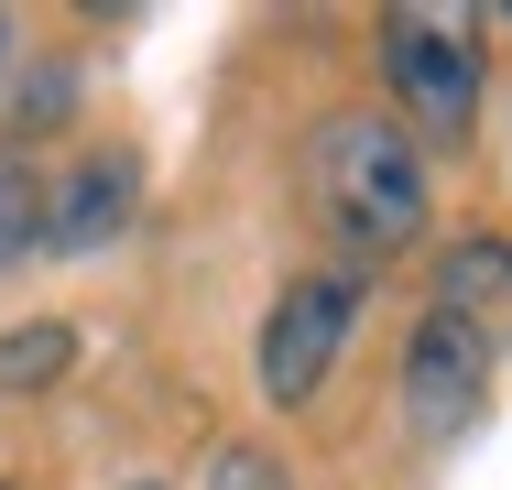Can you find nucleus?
<instances>
[{
    "label": "nucleus",
    "instance_id": "f257e3e1",
    "mask_svg": "<svg viewBox=\"0 0 512 490\" xmlns=\"http://www.w3.org/2000/svg\"><path fill=\"white\" fill-rule=\"evenodd\" d=\"M306 207L316 229L338 240V251H404L425 240V153L404 142V120H382V109H338V120H316L306 131Z\"/></svg>",
    "mask_w": 512,
    "mask_h": 490
},
{
    "label": "nucleus",
    "instance_id": "f03ea898",
    "mask_svg": "<svg viewBox=\"0 0 512 490\" xmlns=\"http://www.w3.org/2000/svg\"><path fill=\"white\" fill-rule=\"evenodd\" d=\"M360 316H371V273H360V262H306L295 284L273 294V316H262V403L306 414L316 382L349 360Z\"/></svg>",
    "mask_w": 512,
    "mask_h": 490
},
{
    "label": "nucleus",
    "instance_id": "7ed1b4c3",
    "mask_svg": "<svg viewBox=\"0 0 512 490\" xmlns=\"http://www.w3.org/2000/svg\"><path fill=\"white\" fill-rule=\"evenodd\" d=\"M382 77L414 153H458L480 131V44L447 11H382Z\"/></svg>",
    "mask_w": 512,
    "mask_h": 490
},
{
    "label": "nucleus",
    "instance_id": "20e7f679",
    "mask_svg": "<svg viewBox=\"0 0 512 490\" xmlns=\"http://www.w3.org/2000/svg\"><path fill=\"white\" fill-rule=\"evenodd\" d=\"M480 403H491V327L425 305L414 338H404V436L414 447H447V436H469Z\"/></svg>",
    "mask_w": 512,
    "mask_h": 490
},
{
    "label": "nucleus",
    "instance_id": "39448f33",
    "mask_svg": "<svg viewBox=\"0 0 512 490\" xmlns=\"http://www.w3.org/2000/svg\"><path fill=\"white\" fill-rule=\"evenodd\" d=\"M131 207H142V164L131 153H88L77 175L44 186V251H99V240L131 229Z\"/></svg>",
    "mask_w": 512,
    "mask_h": 490
},
{
    "label": "nucleus",
    "instance_id": "423d86ee",
    "mask_svg": "<svg viewBox=\"0 0 512 490\" xmlns=\"http://www.w3.org/2000/svg\"><path fill=\"white\" fill-rule=\"evenodd\" d=\"M77 371V327L66 316H33V327H0V392H44Z\"/></svg>",
    "mask_w": 512,
    "mask_h": 490
},
{
    "label": "nucleus",
    "instance_id": "0eeeda50",
    "mask_svg": "<svg viewBox=\"0 0 512 490\" xmlns=\"http://www.w3.org/2000/svg\"><path fill=\"white\" fill-rule=\"evenodd\" d=\"M512 294V240H458L447 262H436V305L447 316H480V305H502Z\"/></svg>",
    "mask_w": 512,
    "mask_h": 490
},
{
    "label": "nucleus",
    "instance_id": "6e6552de",
    "mask_svg": "<svg viewBox=\"0 0 512 490\" xmlns=\"http://www.w3.org/2000/svg\"><path fill=\"white\" fill-rule=\"evenodd\" d=\"M44 251V175L22 153H0V273H22Z\"/></svg>",
    "mask_w": 512,
    "mask_h": 490
},
{
    "label": "nucleus",
    "instance_id": "1a4fd4ad",
    "mask_svg": "<svg viewBox=\"0 0 512 490\" xmlns=\"http://www.w3.org/2000/svg\"><path fill=\"white\" fill-rule=\"evenodd\" d=\"M66 98H77V77H66V66H44V77L22 88V109H11V131H55V120H66Z\"/></svg>",
    "mask_w": 512,
    "mask_h": 490
},
{
    "label": "nucleus",
    "instance_id": "9d476101",
    "mask_svg": "<svg viewBox=\"0 0 512 490\" xmlns=\"http://www.w3.org/2000/svg\"><path fill=\"white\" fill-rule=\"evenodd\" d=\"M207 490H284V458H273V447H229V458L207 469Z\"/></svg>",
    "mask_w": 512,
    "mask_h": 490
},
{
    "label": "nucleus",
    "instance_id": "9b49d317",
    "mask_svg": "<svg viewBox=\"0 0 512 490\" xmlns=\"http://www.w3.org/2000/svg\"><path fill=\"white\" fill-rule=\"evenodd\" d=\"M0 66H11V11H0Z\"/></svg>",
    "mask_w": 512,
    "mask_h": 490
},
{
    "label": "nucleus",
    "instance_id": "f8f14e48",
    "mask_svg": "<svg viewBox=\"0 0 512 490\" xmlns=\"http://www.w3.org/2000/svg\"><path fill=\"white\" fill-rule=\"evenodd\" d=\"M142 490H153V480H142Z\"/></svg>",
    "mask_w": 512,
    "mask_h": 490
},
{
    "label": "nucleus",
    "instance_id": "ddd939ff",
    "mask_svg": "<svg viewBox=\"0 0 512 490\" xmlns=\"http://www.w3.org/2000/svg\"><path fill=\"white\" fill-rule=\"evenodd\" d=\"M0 490H11V480H0Z\"/></svg>",
    "mask_w": 512,
    "mask_h": 490
}]
</instances>
